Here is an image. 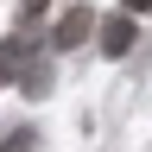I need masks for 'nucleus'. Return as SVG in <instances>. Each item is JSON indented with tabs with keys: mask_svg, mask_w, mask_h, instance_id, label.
<instances>
[{
	"mask_svg": "<svg viewBox=\"0 0 152 152\" xmlns=\"http://www.w3.org/2000/svg\"><path fill=\"white\" fill-rule=\"evenodd\" d=\"M89 32H95L89 7H76V13H64V19H57V38H51V45H57V51H70V45H83Z\"/></svg>",
	"mask_w": 152,
	"mask_h": 152,
	"instance_id": "1",
	"label": "nucleus"
},
{
	"mask_svg": "<svg viewBox=\"0 0 152 152\" xmlns=\"http://www.w3.org/2000/svg\"><path fill=\"white\" fill-rule=\"evenodd\" d=\"M133 38H140V32H133V19H127V13H114L108 26H102V51H108V57H127V51H133Z\"/></svg>",
	"mask_w": 152,
	"mask_h": 152,
	"instance_id": "2",
	"label": "nucleus"
},
{
	"mask_svg": "<svg viewBox=\"0 0 152 152\" xmlns=\"http://www.w3.org/2000/svg\"><path fill=\"white\" fill-rule=\"evenodd\" d=\"M0 152H32V133H7V146Z\"/></svg>",
	"mask_w": 152,
	"mask_h": 152,
	"instance_id": "3",
	"label": "nucleus"
},
{
	"mask_svg": "<svg viewBox=\"0 0 152 152\" xmlns=\"http://www.w3.org/2000/svg\"><path fill=\"white\" fill-rule=\"evenodd\" d=\"M146 7H152V0H127V13H146Z\"/></svg>",
	"mask_w": 152,
	"mask_h": 152,
	"instance_id": "4",
	"label": "nucleus"
},
{
	"mask_svg": "<svg viewBox=\"0 0 152 152\" xmlns=\"http://www.w3.org/2000/svg\"><path fill=\"white\" fill-rule=\"evenodd\" d=\"M32 7H45V0H32Z\"/></svg>",
	"mask_w": 152,
	"mask_h": 152,
	"instance_id": "5",
	"label": "nucleus"
}]
</instances>
